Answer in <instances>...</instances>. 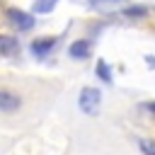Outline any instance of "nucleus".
<instances>
[{"instance_id":"obj_12","label":"nucleus","mask_w":155,"mask_h":155,"mask_svg":"<svg viewBox=\"0 0 155 155\" xmlns=\"http://www.w3.org/2000/svg\"><path fill=\"white\" fill-rule=\"evenodd\" d=\"M145 61H148V63H150V65L155 68V56H145Z\"/></svg>"},{"instance_id":"obj_10","label":"nucleus","mask_w":155,"mask_h":155,"mask_svg":"<svg viewBox=\"0 0 155 155\" xmlns=\"http://www.w3.org/2000/svg\"><path fill=\"white\" fill-rule=\"evenodd\" d=\"M138 145H140V150H143V155H155V145H153L150 140H140Z\"/></svg>"},{"instance_id":"obj_8","label":"nucleus","mask_w":155,"mask_h":155,"mask_svg":"<svg viewBox=\"0 0 155 155\" xmlns=\"http://www.w3.org/2000/svg\"><path fill=\"white\" fill-rule=\"evenodd\" d=\"M97 75H99V80H104V82H111V68H109L104 61L97 63Z\"/></svg>"},{"instance_id":"obj_9","label":"nucleus","mask_w":155,"mask_h":155,"mask_svg":"<svg viewBox=\"0 0 155 155\" xmlns=\"http://www.w3.org/2000/svg\"><path fill=\"white\" fill-rule=\"evenodd\" d=\"M53 7H56V2H36V5H34V12L44 15V12H51Z\"/></svg>"},{"instance_id":"obj_6","label":"nucleus","mask_w":155,"mask_h":155,"mask_svg":"<svg viewBox=\"0 0 155 155\" xmlns=\"http://www.w3.org/2000/svg\"><path fill=\"white\" fill-rule=\"evenodd\" d=\"M53 46H56V39H41V41H34L31 44V53L39 56V58H44Z\"/></svg>"},{"instance_id":"obj_2","label":"nucleus","mask_w":155,"mask_h":155,"mask_svg":"<svg viewBox=\"0 0 155 155\" xmlns=\"http://www.w3.org/2000/svg\"><path fill=\"white\" fill-rule=\"evenodd\" d=\"M7 17H10V22H12L19 31H27V29L34 27V17L27 15V12H22V10H17V7H10V10H7Z\"/></svg>"},{"instance_id":"obj_11","label":"nucleus","mask_w":155,"mask_h":155,"mask_svg":"<svg viewBox=\"0 0 155 155\" xmlns=\"http://www.w3.org/2000/svg\"><path fill=\"white\" fill-rule=\"evenodd\" d=\"M145 109H148V111H153V114H155V102H148V104H145Z\"/></svg>"},{"instance_id":"obj_4","label":"nucleus","mask_w":155,"mask_h":155,"mask_svg":"<svg viewBox=\"0 0 155 155\" xmlns=\"http://www.w3.org/2000/svg\"><path fill=\"white\" fill-rule=\"evenodd\" d=\"M90 51H92V46H90V41H87V39H78V41H73V44L68 46V53H70V58H75V61L87 58V56H90Z\"/></svg>"},{"instance_id":"obj_3","label":"nucleus","mask_w":155,"mask_h":155,"mask_svg":"<svg viewBox=\"0 0 155 155\" xmlns=\"http://www.w3.org/2000/svg\"><path fill=\"white\" fill-rule=\"evenodd\" d=\"M22 107V99H19V94L17 92H12V90H0V111H17Z\"/></svg>"},{"instance_id":"obj_7","label":"nucleus","mask_w":155,"mask_h":155,"mask_svg":"<svg viewBox=\"0 0 155 155\" xmlns=\"http://www.w3.org/2000/svg\"><path fill=\"white\" fill-rule=\"evenodd\" d=\"M124 15L126 17H145L148 7H143V5H128V7H124Z\"/></svg>"},{"instance_id":"obj_5","label":"nucleus","mask_w":155,"mask_h":155,"mask_svg":"<svg viewBox=\"0 0 155 155\" xmlns=\"http://www.w3.org/2000/svg\"><path fill=\"white\" fill-rule=\"evenodd\" d=\"M0 53L2 56H17L19 53V44H17V39H12V36H0Z\"/></svg>"},{"instance_id":"obj_1","label":"nucleus","mask_w":155,"mask_h":155,"mask_svg":"<svg viewBox=\"0 0 155 155\" xmlns=\"http://www.w3.org/2000/svg\"><path fill=\"white\" fill-rule=\"evenodd\" d=\"M99 99H102V94H99L97 87H82L78 104H80V109H82L85 114H97V109H99Z\"/></svg>"}]
</instances>
